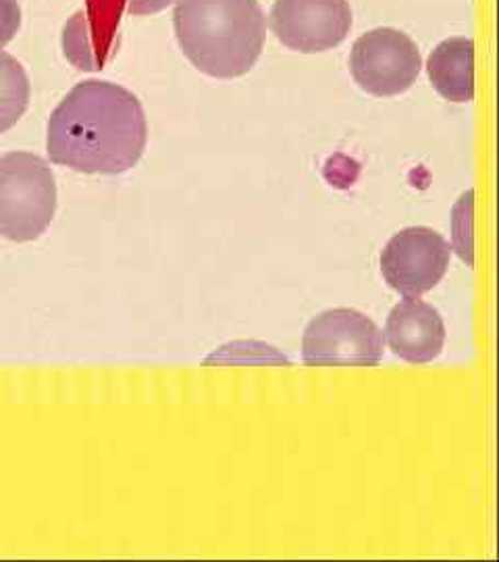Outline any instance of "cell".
Segmentation results:
<instances>
[{
	"label": "cell",
	"instance_id": "cell-1",
	"mask_svg": "<svg viewBox=\"0 0 499 562\" xmlns=\"http://www.w3.org/2000/svg\"><path fill=\"white\" fill-rule=\"evenodd\" d=\"M148 121L140 99L113 81L73 86L46 127L50 161L78 173L121 176L146 150Z\"/></svg>",
	"mask_w": 499,
	"mask_h": 562
},
{
	"label": "cell",
	"instance_id": "cell-2",
	"mask_svg": "<svg viewBox=\"0 0 499 562\" xmlns=\"http://www.w3.org/2000/svg\"><path fill=\"white\" fill-rule=\"evenodd\" d=\"M181 53L217 80L246 76L260 59L266 18L259 0H173Z\"/></svg>",
	"mask_w": 499,
	"mask_h": 562
},
{
	"label": "cell",
	"instance_id": "cell-3",
	"mask_svg": "<svg viewBox=\"0 0 499 562\" xmlns=\"http://www.w3.org/2000/svg\"><path fill=\"white\" fill-rule=\"evenodd\" d=\"M57 183L50 165L34 153L0 157V236L38 240L55 220Z\"/></svg>",
	"mask_w": 499,
	"mask_h": 562
},
{
	"label": "cell",
	"instance_id": "cell-4",
	"mask_svg": "<svg viewBox=\"0 0 499 562\" xmlns=\"http://www.w3.org/2000/svg\"><path fill=\"white\" fill-rule=\"evenodd\" d=\"M383 334L354 308H331L308 323L302 338V361L310 367H375L383 359Z\"/></svg>",
	"mask_w": 499,
	"mask_h": 562
},
{
	"label": "cell",
	"instance_id": "cell-5",
	"mask_svg": "<svg viewBox=\"0 0 499 562\" xmlns=\"http://www.w3.org/2000/svg\"><path fill=\"white\" fill-rule=\"evenodd\" d=\"M422 67L419 46L394 27H377L354 42L350 71L360 88L373 97L389 99L412 88Z\"/></svg>",
	"mask_w": 499,
	"mask_h": 562
},
{
	"label": "cell",
	"instance_id": "cell-6",
	"mask_svg": "<svg viewBox=\"0 0 499 562\" xmlns=\"http://www.w3.org/2000/svg\"><path fill=\"white\" fill-rule=\"evenodd\" d=\"M452 246L440 232L429 227H406L385 244L381 273L392 290L404 299H419L445 276Z\"/></svg>",
	"mask_w": 499,
	"mask_h": 562
},
{
	"label": "cell",
	"instance_id": "cell-7",
	"mask_svg": "<svg viewBox=\"0 0 499 562\" xmlns=\"http://www.w3.org/2000/svg\"><path fill=\"white\" fill-rule=\"evenodd\" d=\"M348 0H275L269 25L290 50L325 53L348 38L352 30Z\"/></svg>",
	"mask_w": 499,
	"mask_h": 562
},
{
	"label": "cell",
	"instance_id": "cell-8",
	"mask_svg": "<svg viewBox=\"0 0 499 562\" xmlns=\"http://www.w3.org/2000/svg\"><path fill=\"white\" fill-rule=\"evenodd\" d=\"M445 336V323L435 306L406 299L392 308L383 340L401 361L424 364L440 357Z\"/></svg>",
	"mask_w": 499,
	"mask_h": 562
},
{
	"label": "cell",
	"instance_id": "cell-9",
	"mask_svg": "<svg viewBox=\"0 0 499 562\" xmlns=\"http://www.w3.org/2000/svg\"><path fill=\"white\" fill-rule=\"evenodd\" d=\"M427 74L445 101L470 102L475 99V42L447 38L438 44L427 60Z\"/></svg>",
	"mask_w": 499,
	"mask_h": 562
},
{
	"label": "cell",
	"instance_id": "cell-10",
	"mask_svg": "<svg viewBox=\"0 0 499 562\" xmlns=\"http://www.w3.org/2000/svg\"><path fill=\"white\" fill-rule=\"evenodd\" d=\"M32 99V86L25 67L0 48V134L9 132L25 115Z\"/></svg>",
	"mask_w": 499,
	"mask_h": 562
},
{
	"label": "cell",
	"instance_id": "cell-11",
	"mask_svg": "<svg viewBox=\"0 0 499 562\" xmlns=\"http://www.w3.org/2000/svg\"><path fill=\"white\" fill-rule=\"evenodd\" d=\"M21 27V7L18 0H0V48L18 36Z\"/></svg>",
	"mask_w": 499,
	"mask_h": 562
},
{
	"label": "cell",
	"instance_id": "cell-12",
	"mask_svg": "<svg viewBox=\"0 0 499 562\" xmlns=\"http://www.w3.org/2000/svg\"><path fill=\"white\" fill-rule=\"evenodd\" d=\"M173 0H127V13L134 18L155 15L167 9Z\"/></svg>",
	"mask_w": 499,
	"mask_h": 562
}]
</instances>
